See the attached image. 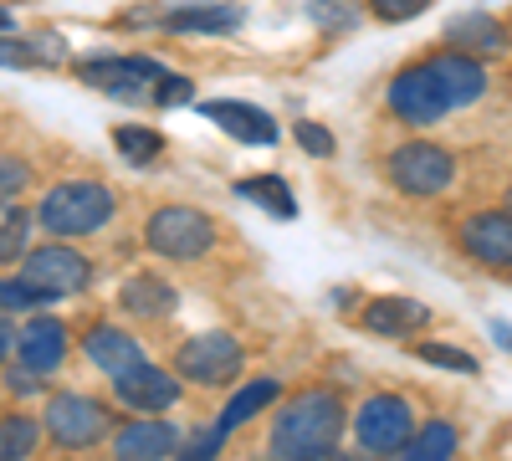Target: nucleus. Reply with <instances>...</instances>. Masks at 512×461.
<instances>
[{
  "label": "nucleus",
  "instance_id": "4be33fe9",
  "mask_svg": "<svg viewBox=\"0 0 512 461\" xmlns=\"http://www.w3.org/2000/svg\"><path fill=\"white\" fill-rule=\"evenodd\" d=\"M277 395H282V385H277V380H267V374H262V380H251L246 390H236V395L226 400V410L216 415V431H221V436L241 431V426L251 421V415H262Z\"/></svg>",
  "mask_w": 512,
  "mask_h": 461
},
{
  "label": "nucleus",
  "instance_id": "1a4fd4ad",
  "mask_svg": "<svg viewBox=\"0 0 512 461\" xmlns=\"http://www.w3.org/2000/svg\"><path fill=\"white\" fill-rule=\"evenodd\" d=\"M456 241H461V251L477 267L507 272L512 267V211H507V205H502V211H472L456 226Z\"/></svg>",
  "mask_w": 512,
  "mask_h": 461
},
{
  "label": "nucleus",
  "instance_id": "2f4dec72",
  "mask_svg": "<svg viewBox=\"0 0 512 461\" xmlns=\"http://www.w3.org/2000/svg\"><path fill=\"white\" fill-rule=\"evenodd\" d=\"M190 98H195V82H190V77L164 72V77L154 82V103H159V108H180V103H190Z\"/></svg>",
  "mask_w": 512,
  "mask_h": 461
},
{
  "label": "nucleus",
  "instance_id": "423d86ee",
  "mask_svg": "<svg viewBox=\"0 0 512 461\" xmlns=\"http://www.w3.org/2000/svg\"><path fill=\"white\" fill-rule=\"evenodd\" d=\"M415 431H420V415H415V405H410L405 395H369V400L359 405V415H354V436H359V446L374 451V456L405 451Z\"/></svg>",
  "mask_w": 512,
  "mask_h": 461
},
{
  "label": "nucleus",
  "instance_id": "f3484780",
  "mask_svg": "<svg viewBox=\"0 0 512 461\" xmlns=\"http://www.w3.org/2000/svg\"><path fill=\"white\" fill-rule=\"evenodd\" d=\"M446 41L456 52H472V57H502L512 47V36L502 21H492V11H466L446 26Z\"/></svg>",
  "mask_w": 512,
  "mask_h": 461
},
{
  "label": "nucleus",
  "instance_id": "9d476101",
  "mask_svg": "<svg viewBox=\"0 0 512 461\" xmlns=\"http://www.w3.org/2000/svg\"><path fill=\"white\" fill-rule=\"evenodd\" d=\"M113 395L139 415H159V410H169L180 400V369H159V364L139 359L123 374H113Z\"/></svg>",
  "mask_w": 512,
  "mask_h": 461
},
{
  "label": "nucleus",
  "instance_id": "7c9ffc66",
  "mask_svg": "<svg viewBox=\"0 0 512 461\" xmlns=\"http://www.w3.org/2000/svg\"><path fill=\"white\" fill-rule=\"evenodd\" d=\"M308 11H313V21L318 26H354L359 21V0H308Z\"/></svg>",
  "mask_w": 512,
  "mask_h": 461
},
{
  "label": "nucleus",
  "instance_id": "ddd939ff",
  "mask_svg": "<svg viewBox=\"0 0 512 461\" xmlns=\"http://www.w3.org/2000/svg\"><path fill=\"white\" fill-rule=\"evenodd\" d=\"M359 323L374 333V339H410L415 328L431 323V308L415 303V298H405V292H384V298H369V303H364Z\"/></svg>",
  "mask_w": 512,
  "mask_h": 461
},
{
  "label": "nucleus",
  "instance_id": "0eeeda50",
  "mask_svg": "<svg viewBox=\"0 0 512 461\" xmlns=\"http://www.w3.org/2000/svg\"><path fill=\"white\" fill-rule=\"evenodd\" d=\"M384 103H390V113H395L400 123H415V129L451 113V98H446V88H441L431 57L415 62V67H400V72L390 77V88H384Z\"/></svg>",
  "mask_w": 512,
  "mask_h": 461
},
{
  "label": "nucleus",
  "instance_id": "58836bf2",
  "mask_svg": "<svg viewBox=\"0 0 512 461\" xmlns=\"http://www.w3.org/2000/svg\"><path fill=\"white\" fill-rule=\"evenodd\" d=\"M502 205H507V211H512V190H507V200H502Z\"/></svg>",
  "mask_w": 512,
  "mask_h": 461
},
{
  "label": "nucleus",
  "instance_id": "39448f33",
  "mask_svg": "<svg viewBox=\"0 0 512 461\" xmlns=\"http://www.w3.org/2000/svg\"><path fill=\"white\" fill-rule=\"evenodd\" d=\"M47 436L62 446V451H88L98 446L108 431H113V410L98 400V395H82V390H62L47 400Z\"/></svg>",
  "mask_w": 512,
  "mask_h": 461
},
{
  "label": "nucleus",
  "instance_id": "a878e982",
  "mask_svg": "<svg viewBox=\"0 0 512 461\" xmlns=\"http://www.w3.org/2000/svg\"><path fill=\"white\" fill-rule=\"evenodd\" d=\"M113 149L128 159V164H154L159 154H164V139L154 134V129H144V123H123V129H113Z\"/></svg>",
  "mask_w": 512,
  "mask_h": 461
},
{
  "label": "nucleus",
  "instance_id": "dca6fc26",
  "mask_svg": "<svg viewBox=\"0 0 512 461\" xmlns=\"http://www.w3.org/2000/svg\"><path fill=\"white\" fill-rule=\"evenodd\" d=\"M113 451L128 456V461H154V456H180L185 441H180V431L169 421H149V415H144V421H128L113 436Z\"/></svg>",
  "mask_w": 512,
  "mask_h": 461
},
{
  "label": "nucleus",
  "instance_id": "c85d7f7f",
  "mask_svg": "<svg viewBox=\"0 0 512 461\" xmlns=\"http://www.w3.org/2000/svg\"><path fill=\"white\" fill-rule=\"evenodd\" d=\"M415 354H420L425 364H436V369H456V374H477V369H482L472 354L456 349V344H415Z\"/></svg>",
  "mask_w": 512,
  "mask_h": 461
},
{
  "label": "nucleus",
  "instance_id": "aec40b11",
  "mask_svg": "<svg viewBox=\"0 0 512 461\" xmlns=\"http://www.w3.org/2000/svg\"><path fill=\"white\" fill-rule=\"evenodd\" d=\"M241 16H246V11L231 6V0H216V6H180V11L164 16V31H169V36H195V31L226 36V31L241 26Z\"/></svg>",
  "mask_w": 512,
  "mask_h": 461
},
{
  "label": "nucleus",
  "instance_id": "4468645a",
  "mask_svg": "<svg viewBox=\"0 0 512 461\" xmlns=\"http://www.w3.org/2000/svg\"><path fill=\"white\" fill-rule=\"evenodd\" d=\"M200 113H205L210 123H221V129H226L231 139H241V144H256V149H267V144H277V123H272V113H262V108H251V103H231V98H210V103H200Z\"/></svg>",
  "mask_w": 512,
  "mask_h": 461
},
{
  "label": "nucleus",
  "instance_id": "6e6552de",
  "mask_svg": "<svg viewBox=\"0 0 512 461\" xmlns=\"http://www.w3.org/2000/svg\"><path fill=\"white\" fill-rule=\"evenodd\" d=\"M175 369H180V380L205 385V390L231 385L241 374V344L231 339V333H190V339L175 349Z\"/></svg>",
  "mask_w": 512,
  "mask_h": 461
},
{
  "label": "nucleus",
  "instance_id": "412c9836",
  "mask_svg": "<svg viewBox=\"0 0 512 461\" xmlns=\"http://www.w3.org/2000/svg\"><path fill=\"white\" fill-rule=\"evenodd\" d=\"M118 303L134 318H164V313H175V287H169L164 277H154V272H139V277H128L118 287Z\"/></svg>",
  "mask_w": 512,
  "mask_h": 461
},
{
  "label": "nucleus",
  "instance_id": "bb28decb",
  "mask_svg": "<svg viewBox=\"0 0 512 461\" xmlns=\"http://www.w3.org/2000/svg\"><path fill=\"white\" fill-rule=\"evenodd\" d=\"M456 426H446V421H431V426H420L415 436H410V446H405V456H415V461H441V456H456Z\"/></svg>",
  "mask_w": 512,
  "mask_h": 461
},
{
  "label": "nucleus",
  "instance_id": "b1692460",
  "mask_svg": "<svg viewBox=\"0 0 512 461\" xmlns=\"http://www.w3.org/2000/svg\"><path fill=\"white\" fill-rule=\"evenodd\" d=\"M236 195L241 200H256L267 216H277V221H292L297 216V200H292V190H287V180L282 175H256V180H241L236 185Z\"/></svg>",
  "mask_w": 512,
  "mask_h": 461
},
{
  "label": "nucleus",
  "instance_id": "c9c22d12",
  "mask_svg": "<svg viewBox=\"0 0 512 461\" xmlns=\"http://www.w3.org/2000/svg\"><path fill=\"white\" fill-rule=\"evenodd\" d=\"M6 385L16 395H41V390H47V374L31 369V364H16V369H6Z\"/></svg>",
  "mask_w": 512,
  "mask_h": 461
},
{
  "label": "nucleus",
  "instance_id": "e433bc0d",
  "mask_svg": "<svg viewBox=\"0 0 512 461\" xmlns=\"http://www.w3.org/2000/svg\"><path fill=\"white\" fill-rule=\"evenodd\" d=\"M16 339H21V333L6 323V313H0V364H6V359L16 354Z\"/></svg>",
  "mask_w": 512,
  "mask_h": 461
},
{
  "label": "nucleus",
  "instance_id": "4c0bfd02",
  "mask_svg": "<svg viewBox=\"0 0 512 461\" xmlns=\"http://www.w3.org/2000/svg\"><path fill=\"white\" fill-rule=\"evenodd\" d=\"M6 26H11V11H6V6H0V31H6Z\"/></svg>",
  "mask_w": 512,
  "mask_h": 461
},
{
  "label": "nucleus",
  "instance_id": "7ed1b4c3",
  "mask_svg": "<svg viewBox=\"0 0 512 461\" xmlns=\"http://www.w3.org/2000/svg\"><path fill=\"white\" fill-rule=\"evenodd\" d=\"M144 246L164 262H195L216 246V221L195 205H159L144 226Z\"/></svg>",
  "mask_w": 512,
  "mask_h": 461
},
{
  "label": "nucleus",
  "instance_id": "f8f14e48",
  "mask_svg": "<svg viewBox=\"0 0 512 461\" xmlns=\"http://www.w3.org/2000/svg\"><path fill=\"white\" fill-rule=\"evenodd\" d=\"M77 77L108 98H144V88H154L164 67L154 57H93L77 67Z\"/></svg>",
  "mask_w": 512,
  "mask_h": 461
},
{
  "label": "nucleus",
  "instance_id": "6ab92c4d",
  "mask_svg": "<svg viewBox=\"0 0 512 461\" xmlns=\"http://www.w3.org/2000/svg\"><path fill=\"white\" fill-rule=\"evenodd\" d=\"M82 354H88V359L108 374V380H113V374H123L128 364H139V359H144V349H139L134 333H123V328H113V323L88 328V339H82Z\"/></svg>",
  "mask_w": 512,
  "mask_h": 461
},
{
  "label": "nucleus",
  "instance_id": "f03ea898",
  "mask_svg": "<svg viewBox=\"0 0 512 461\" xmlns=\"http://www.w3.org/2000/svg\"><path fill=\"white\" fill-rule=\"evenodd\" d=\"M118 216V200L103 180H62L41 195L36 205V226L47 236H62V241H77V236H93L103 231L108 221Z\"/></svg>",
  "mask_w": 512,
  "mask_h": 461
},
{
  "label": "nucleus",
  "instance_id": "393cba45",
  "mask_svg": "<svg viewBox=\"0 0 512 461\" xmlns=\"http://www.w3.org/2000/svg\"><path fill=\"white\" fill-rule=\"evenodd\" d=\"M41 426L47 421H36V415H0V461H26L36 446H41Z\"/></svg>",
  "mask_w": 512,
  "mask_h": 461
},
{
  "label": "nucleus",
  "instance_id": "2eb2a0df",
  "mask_svg": "<svg viewBox=\"0 0 512 461\" xmlns=\"http://www.w3.org/2000/svg\"><path fill=\"white\" fill-rule=\"evenodd\" d=\"M431 67H436L441 88H446V98H451V113H456V108H472V103L487 93V72H482V62H477L472 52L446 47V52L431 57Z\"/></svg>",
  "mask_w": 512,
  "mask_h": 461
},
{
  "label": "nucleus",
  "instance_id": "f257e3e1",
  "mask_svg": "<svg viewBox=\"0 0 512 461\" xmlns=\"http://www.w3.org/2000/svg\"><path fill=\"white\" fill-rule=\"evenodd\" d=\"M338 436H344V405L333 390H297L272 421V456L313 461L333 456Z\"/></svg>",
  "mask_w": 512,
  "mask_h": 461
},
{
  "label": "nucleus",
  "instance_id": "9b49d317",
  "mask_svg": "<svg viewBox=\"0 0 512 461\" xmlns=\"http://www.w3.org/2000/svg\"><path fill=\"white\" fill-rule=\"evenodd\" d=\"M26 277L41 282L52 298H72V292H82V287L93 282V267H88V257H82V251H72V246L57 236V241H47V246L26 251Z\"/></svg>",
  "mask_w": 512,
  "mask_h": 461
},
{
  "label": "nucleus",
  "instance_id": "f704fd0d",
  "mask_svg": "<svg viewBox=\"0 0 512 461\" xmlns=\"http://www.w3.org/2000/svg\"><path fill=\"white\" fill-rule=\"evenodd\" d=\"M431 0H369V11L379 16V21H410V16H420Z\"/></svg>",
  "mask_w": 512,
  "mask_h": 461
},
{
  "label": "nucleus",
  "instance_id": "473e14b6",
  "mask_svg": "<svg viewBox=\"0 0 512 461\" xmlns=\"http://www.w3.org/2000/svg\"><path fill=\"white\" fill-rule=\"evenodd\" d=\"M26 185H31V164L6 154V159H0V200H16Z\"/></svg>",
  "mask_w": 512,
  "mask_h": 461
},
{
  "label": "nucleus",
  "instance_id": "5701e85b",
  "mask_svg": "<svg viewBox=\"0 0 512 461\" xmlns=\"http://www.w3.org/2000/svg\"><path fill=\"white\" fill-rule=\"evenodd\" d=\"M31 226H36V211H26L16 200H0V267L31 251Z\"/></svg>",
  "mask_w": 512,
  "mask_h": 461
},
{
  "label": "nucleus",
  "instance_id": "c756f323",
  "mask_svg": "<svg viewBox=\"0 0 512 461\" xmlns=\"http://www.w3.org/2000/svg\"><path fill=\"white\" fill-rule=\"evenodd\" d=\"M0 62L6 67H52V57L36 47V41H21L11 31H0Z\"/></svg>",
  "mask_w": 512,
  "mask_h": 461
},
{
  "label": "nucleus",
  "instance_id": "72a5a7b5",
  "mask_svg": "<svg viewBox=\"0 0 512 461\" xmlns=\"http://www.w3.org/2000/svg\"><path fill=\"white\" fill-rule=\"evenodd\" d=\"M292 134H297V144H303V149H308L313 159H328V154L338 149V144H333V134L323 129V123H308V118H303V123H297V129H292Z\"/></svg>",
  "mask_w": 512,
  "mask_h": 461
},
{
  "label": "nucleus",
  "instance_id": "cd10ccee",
  "mask_svg": "<svg viewBox=\"0 0 512 461\" xmlns=\"http://www.w3.org/2000/svg\"><path fill=\"white\" fill-rule=\"evenodd\" d=\"M41 303H52V292L31 282L26 272L21 277H0V313H26V308H41Z\"/></svg>",
  "mask_w": 512,
  "mask_h": 461
},
{
  "label": "nucleus",
  "instance_id": "a211bd4d",
  "mask_svg": "<svg viewBox=\"0 0 512 461\" xmlns=\"http://www.w3.org/2000/svg\"><path fill=\"white\" fill-rule=\"evenodd\" d=\"M16 359L41 369V374H52L62 359H67V323L57 318H36L21 328V339H16Z\"/></svg>",
  "mask_w": 512,
  "mask_h": 461
},
{
  "label": "nucleus",
  "instance_id": "20e7f679",
  "mask_svg": "<svg viewBox=\"0 0 512 461\" xmlns=\"http://www.w3.org/2000/svg\"><path fill=\"white\" fill-rule=\"evenodd\" d=\"M384 170H390L400 195L436 200V195H446L456 185V154L431 144V139H410V144H400L390 159H384Z\"/></svg>",
  "mask_w": 512,
  "mask_h": 461
}]
</instances>
